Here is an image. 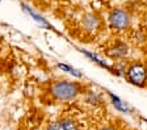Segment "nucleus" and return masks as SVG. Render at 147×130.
<instances>
[{
  "instance_id": "nucleus-9",
  "label": "nucleus",
  "mask_w": 147,
  "mask_h": 130,
  "mask_svg": "<svg viewBox=\"0 0 147 130\" xmlns=\"http://www.w3.org/2000/svg\"><path fill=\"white\" fill-rule=\"evenodd\" d=\"M58 67L61 68V70H63V71H67V72H70L71 75H74V76H78V77H80L82 76V74H80L78 70H75V68H72L71 66H68V65H64V63H59L58 65Z\"/></svg>"
},
{
  "instance_id": "nucleus-1",
  "label": "nucleus",
  "mask_w": 147,
  "mask_h": 130,
  "mask_svg": "<svg viewBox=\"0 0 147 130\" xmlns=\"http://www.w3.org/2000/svg\"><path fill=\"white\" fill-rule=\"evenodd\" d=\"M50 92L57 100L68 101L78 96V93L80 92V87L79 84L72 82H57L51 86Z\"/></svg>"
},
{
  "instance_id": "nucleus-12",
  "label": "nucleus",
  "mask_w": 147,
  "mask_h": 130,
  "mask_svg": "<svg viewBox=\"0 0 147 130\" xmlns=\"http://www.w3.org/2000/svg\"><path fill=\"white\" fill-rule=\"evenodd\" d=\"M0 1H1V0H0Z\"/></svg>"
},
{
  "instance_id": "nucleus-8",
  "label": "nucleus",
  "mask_w": 147,
  "mask_h": 130,
  "mask_svg": "<svg viewBox=\"0 0 147 130\" xmlns=\"http://www.w3.org/2000/svg\"><path fill=\"white\" fill-rule=\"evenodd\" d=\"M110 97H112V101H113V105L116 106V108L118 109V110H121V112H125V113H129V110H130V109H129V106L126 105L125 102H123V101H121V100H119L117 96H114L113 93H110Z\"/></svg>"
},
{
  "instance_id": "nucleus-6",
  "label": "nucleus",
  "mask_w": 147,
  "mask_h": 130,
  "mask_svg": "<svg viewBox=\"0 0 147 130\" xmlns=\"http://www.w3.org/2000/svg\"><path fill=\"white\" fill-rule=\"evenodd\" d=\"M83 24H84V26H86L88 30H96L98 26V19L95 15H88V16H86Z\"/></svg>"
},
{
  "instance_id": "nucleus-10",
  "label": "nucleus",
  "mask_w": 147,
  "mask_h": 130,
  "mask_svg": "<svg viewBox=\"0 0 147 130\" xmlns=\"http://www.w3.org/2000/svg\"><path fill=\"white\" fill-rule=\"evenodd\" d=\"M83 53L86 54V55H87V57H88V58H91V59H92V61H93V62L98 63V65H100V66H102V67H108V66H107V65H105V63H104V62H101V61H100V59H98V58H97V57H96V55H93V54L88 53V51H84V50H83Z\"/></svg>"
},
{
  "instance_id": "nucleus-4",
  "label": "nucleus",
  "mask_w": 147,
  "mask_h": 130,
  "mask_svg": "<svg viewBox=\"0 0 147 130\" xmlns=\"http://www.w3.org/2000/svg\"><path fill=\"white\" fill-rule=\"evenodd\" d=\"M47 130H79V129H78V125L72 120L64 118V120L57 121V122L51 124L47 127Z\"/></svg>"
},
{
  "instance_id": "nucleus-2",
  "label": "nucleus",
  "mask_w": 147,
  "mask_h": 130,
  "mask_svg": "<svg viewBox=\"0 0 147 130\" xmlns=\"http://www.w3.org/2000/svg\"><path fill=\"white\" fill-rule=\"evenodd\" d=\"M130 24V16L123 9H114L109 15V25L114 30H123Z\"/></svg>"
},
{
  "instance_id": "nucleus-7",
  "label": "nucleus",
  "mask_w": 147,
  "mask_h": 130,
  "mask_svg": "<svg viewBox=\"0 0 147 130\" xmlns=\"http://www.w3.org/2000/svg\"><path fill=\"white\" fill-rule=\"evenodd\" d=\"M126 54H127V46H126L125 43H118V45H116V47H113L112 51H110V55L117 57V58L125 57Z\"/></svg>"
},
{
  "instance_id": "nucleus-5",
  "label": "nucleus",
  "mask_w": 147,
  "mask_h": 130,
  "mask_svg": "<svg viewBox=\"0 0 147 130\" xmlns=\"http://www.w3.org/2000/svg\"><path fill=\"white\" fill-rule=\"evenodd\" d=\"M21 7H22V9H24L25 12H26V13H28V15H29V16H30V17H32V19L34 20V21L37 22V24H40L41 26H43V28H47V29H53V28H51V25H50L49 22L46 21V20L43 19L42 16L37 15V13L34 12V11H32L30 8H29V7L26 5V4H21Z\"/></svg>"
},
{
  "instance_id": "nucleus-3",
  "label": "nucleus",
  "mask_w": 147,
  "mask_h": 130,
  "mask_svg": "<svg viewBox=\"0 0 147 130\" xmlns=\"http://www.w3.org/2000/svg\"><path fill=\"white\" fill-rule=\"evenodd\" d=\"M127 77L129 80L133 84H135V86H143L147 79L146 68L142 65H139V63L130 66L127 70Z\"/></svg>"
},
{
  "instance_id": "nucleus-11",
  "label": "nucleus",
  "mask_w": 147,
  "mask_h": 130,
  "mask_svg": "<svg viewBox=\"0 0 147 130\" xmlns=\"http://www.w3.org/2000/svg\"><path fill=\"white\" fill-rule=\"evenodd\" d=\"M101 130H114L113 127H104V129H101Z\"/></svg>"
}]
</instances>
